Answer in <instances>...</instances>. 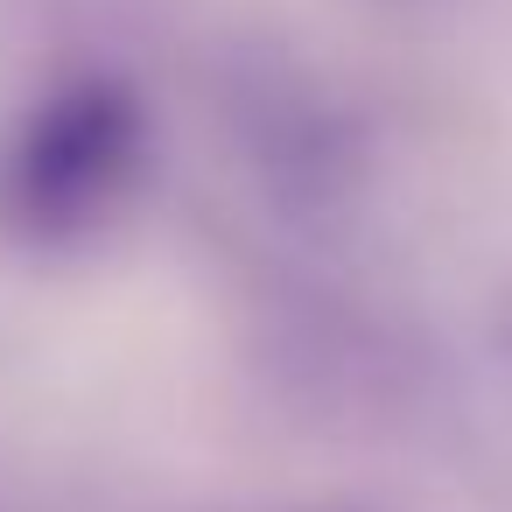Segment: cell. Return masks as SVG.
Segmentation results:
<instances>
[{
  "label": "cell",
  "mask_w": 512,
  "mask_h": 512,
  "mask_svg": "<svg viewBox=\"0 0 512 512\" xmlns=\"http://www.w3.org/2000/svg\"><path fill=\"white\" fill-rule=\"evenodd\" d=\"M141 169V113L120 92H71L43 106L0 155V211L29 246L92 239Z\"/></svg>",
  "instance_id": "1"
},
{
  "label": "cell",
  "mask_w": 512,
  "mask_h": 512,
  "mask_svg": "<svg viewBox=\"0 0 512 512\" xmlns=\"http://www.w3.org/2000/svg\"><path fill=\"white\" fill-rule=\"evenodd\" d=\"M323 512H365V505H323Z\"/></svg>",
  "instance_id": "2"
}]
</instances>
